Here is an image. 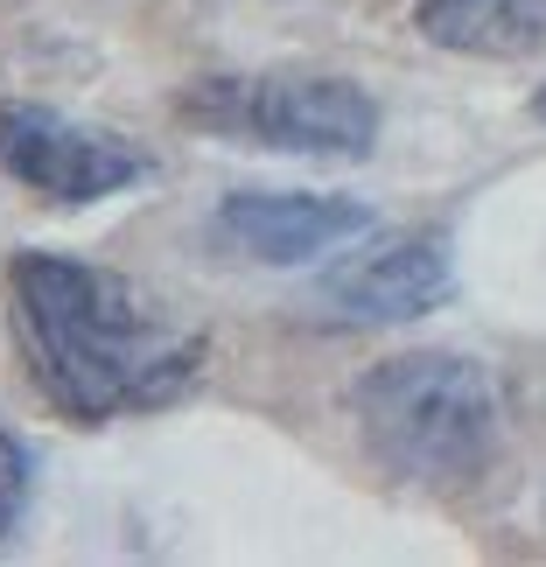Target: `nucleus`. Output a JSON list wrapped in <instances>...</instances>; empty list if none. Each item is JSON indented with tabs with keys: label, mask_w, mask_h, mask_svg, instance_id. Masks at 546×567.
<instances>
[{
	"label": "nucleus",
	"mask_w": 546,
	"mask_h": 567,
	"mask_svg": "<svg viewBox=\"0 0 546 567\" xmlns=\"http://www.w3.org/2000/svg\"><path fill=\"white\" fill-rule=\"evenodd\" d=\"M29 497H35V449L0 421V539L29 518Z\"/></svg>",
	"instance_id": "obj_8"
},
{
	"label": "nucleus",
	"mask_w": 546,
	"mask_h": 567,
	"mask_svg": "<svg viewBox=\"0 0 546 567\" xmlns=\"http://www.w3.org/2000/svg\"><path fill=\"white\" fill-rule=\"evenodd\" d=\"M449 295H455V238L413 225V231L358 238V252L316 280L309 316L330 322V330H392V322H421Z\"/></svg>",
	"instance_id": "obj_5"
},
{
	"label": "nucleus",
	"mask_w": 546,
	"mask_h": 567,
	"mask_svg": "<svg viewBox=\"0 0 546 567\" xmlns=\"http://www.w3.org/2000/svg\"><path fill=\"white\" fill-rule=\"evenodd\" d=\"M413 29L449 56L512 63L546 50V0H413Z\"/></svg>",
	"instance_id": "obj_7"
},
{
	"label": "nucleus",
	"mask_w": 546,
	"mask_h": 567,
	"mask_svg": "<svg viewBox=\"0 0 546 567\" xmlns=\"http://www.w3.org/2000/svg\"><path fill=\"white\" fill-rule=\"evenodd\" d=\"M176 113L204 134L301 162H364L379 147V99L337 71H217L189 84Z\"/></svg>",
	"instance_id": "obj_3"
},
{
	"label": "nucleus",
	"mask_w": 546,
	"mask_h": 567,
	"mask_svg": "<svg viewBox=\"0 0 546 567\" xmlns=\"http://www.w3.org/2000/svg\"><path fill=\"white\" fill-rule=\"evenodd\" d=\"M8 330L42 406L71 427L176 406L204 379L210 337L99 259L21 246L8 259Z\"/></svg>",
	"instance_id": "obj_1"
},
{
	"label": "nucleus",
	"mask_w": 546,
	"mask_h": 567,
	"mask_svg": "<svg viewBox=\"0 0 546 567\" xmlns=\"http://www.w3.org/2000/svg\"><path fill=\"white\" fill-rule=\"evenodd\" d=\"M351 413L364 434V455L400 484L421 491H463L491 470L505 400L491 364L463 351H400L351 385Z\"/></svg>",
	"instance_id": "obj_2"
},
{
	"label": "nucleus",
	"mask_w": 546,
	"mask_h": 567,
	"mask_svg": "<svg viewBox=\"0 0 546 567\" xmlns=\"http://www.w3.org/2000/svg\"><path fill=\"white\" fill-rule=\"evenodd\" d=\"M0 176L50 210H92L105 196L147 183L155 162H147V147L56 113L42 99H0Z\"/></svg>",
	"instance_id": "obj_4"
},
{
	"label": "nucleus",
	"mask_w": 546,
	"mask_h": 567,
	"mask_svg": "<svg viewBox=\"0 0 546 567\" xmlns=\"http://www.w3.org/2000/svg\"><path fill=\"white\" fill-rule=\"evenodd\" d=\"M533 120H546V84H539V92H533Z\"/></svg>",
	"instance_id": "obj_9"
},
{
	"label": "nucleus",
	"mask_w": 546,
	"mask_h": 567,
	"mask_svg": "<svg viewBox=\"0 0 546 567\" xmlns=\"http://www.w3.org/2000/svg\"><path fill=\"white\" fill-rule=\"evenodd\" d=\"M371 231L379 210L337 189H231L210 210V246L253 267H316Z\"/></svg>",
	"instance_id": "obj_6"
}]
</instances>
